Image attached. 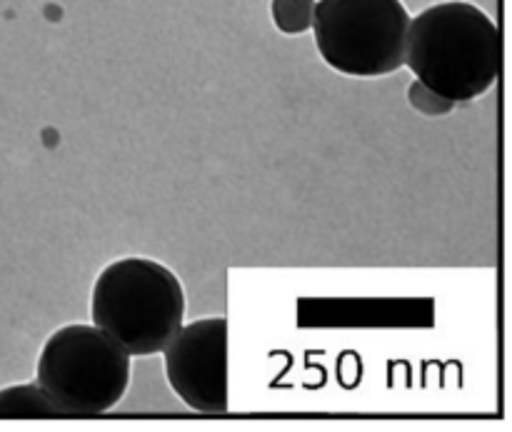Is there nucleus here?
I'll use <instances>...</instances> for the list:
<instances>
[{
    "instance_id": "nucleus-1",
    "label": "nucleus",
    "mask_w": 512,
    "mask_h": 432,
    "mask_svg": "<svg viewBox=\"0 0 512 432\" xmlns=\"http://www.w3.org/2000/svg\"><path fill=\"white\" fill-rule=\"evenodd\" d=\"M405 65L438 98L468 103L498 83L503 38L495 20L478 5L448 0L410 18Z\"/></svg>"
},
{
    "instance_id": "nucleus-2",
    "label": "nucleus",
    "mask_w": 512,
    "mask_h": 432,
    "mask_svg": "<svg viewBox=\"0 0 512 432\" xmlns=\"http://www.w3.org/2000/svg\"><path fill=\"white\" fill-rule=\"evenodd\" d=\"M90 315L130 358L163 353L185 318L178 275L150 258H123L105 265L93 285Z\"/></svg>"
},
{
    "instance_id": "nucleus-3",
    "label": "nucleus",
    "mask_w": 512,
    "mask_h": 432,
    "mask_svg": "<svg viewBox=\"0 0 512 432\" xmlns=\"http://www.w3.org/2000/svg\"><path fill=\"white\" fill-rule=\"evenodd\" d=\"M133 375L130 355L95 325L55 330L38 358V385L63 418H98L123 400Z\"/></svg>"
},
{
    "instance_id": "nucleus-4",
    "label": "nucleus",
    "mask_w": 512,
    "mask_h": 432,
    "mask_svg": "<svg viewBox=\"0 0 512 432\" xmlns=\"http://www.w3.org/2000/svg\"><path fill=\"white\" fill-rule=\"evenodd\" d=\"M313 33L333 70L380 78L405 65L410 13L403 0H318Z\"/></svg>"
},
{
    "instance_id": "nucleus-5",
    "label": "nucleus",
    "mask_w": 512,
    "mask_h": 432,
    "mask_svg": "<svg viewBox=\"0 0 512 432\" xmlns=\"http://www.w3.org/2000/svg\"><path fill=\"white\" fill-rule=\"evenodd\" d=\"M163 358L170 388L188 408L203 415L228 413V320L203 318L180 325L163 348Z\"/></svg>"
},
{
    "instance_id": "nucleus-6",
    "label": "nucleus",
    "mask_w": 512,
    "mask_h": 432,
    "mask_svg": "<svg viewBox=\"0 0 512 432\" xmlns=\"http://www.w3.org/2000/svg\"><path fill=\"white\" fill-rule=\"evenodd\" d=\"M63 418L50 395L35 385H13L0 390V420H58Z\"/></svg>"
},
{
    "instance_id": "nucleus-7",
    "label": "nucleus",
    "mask_w": 512,
    "mask_h": 432,
    "mask_svg": "<svg viewBox=\"0 0 512 432\" xmlns=\"http://www.w3.org/2000/svg\"><path fill=\"white\" fill-rule=\"evenodd\" d=\"M313 0H273V18L283 33H305L313 23Z\"/></svg>"
}]
</instances>
